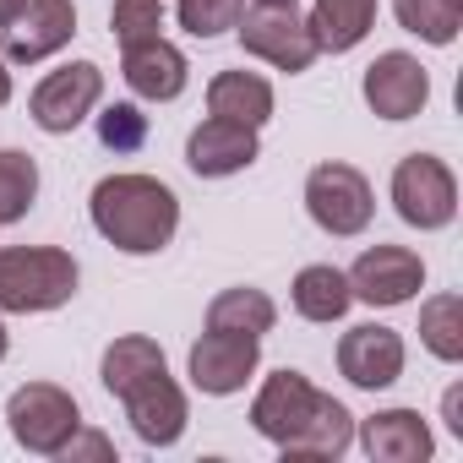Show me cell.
Wrapping results in <instances>:
<instances>
[{"mask_svg":"<svg viewBox=\"0 0 463 463\" xmlns=\"http://www.w3.org/2000/svg\"><path fill=\"white\" fill-rule=\"evenodd\" d=\"M6 425H12V436H17L23 452L55 458V452L77 436L82 409H77V398H71L66 387H55V382H23V387L6 398Z\"/></svg>","mask_w":463,"mask_h":463,"instance_id":"5","label":"cell"},{"mask_svg":"<svg viewBox=\"0 0 463 463\" xmlns=\"http://www.w3.org/2000/svg\"><path fill=\"white\" fill-rule=\"evenodd\" d=\"M39 202V164L23 147H0V229L23 223Z\"/></svg>","mask_w":463,"mask_h":463,"instance_id":"25","label":"cell"},{"mask_svg":"<svg viewBox=\"0 0 463 463\" xmlns=\"http://www.w3.org/2000/svg\"><path fill=\"white\" fill-rule=\"evenodd\" d=\"M360 93H365L371 115H382V120H414L425 109V99H430V71L409 50H387V55H376L365 66Z\"/></svg>","mask_w":463,"mask_h":463,"instance_id":"10","label":"cell"},{"mask_svg":"<svg viewBox=\"0 0 463 463\" xmlns=\"http://www.w3.org/2000/svg\"><path fill=\"white\" fill-rule=\"evenodd\" d=\"M120 77L137 99L147 104H175L191 82V61L158 33V39H142V44H126L120 50Z\"/></svg>","mask_w":463,"mask_h":463,"instance_id":"16","label":"cell"},{"mask_svg":"<svg viewBox=\"0 0 463 463\" xmlns=\"http://www.w3.org/2000/svg\"><path fill=\"white\" fill-rule=\"evenodd\" d=\"M235 33H241L246 55H257L273 71H289V77L311 71L317 55H322L317 33H311V23H306V12L295 6V0H246Z\"/></svg>","mask_w":463,"mask_h":463,"instance_id":"3","label":"cell"},{"mask_svg":"<svg viewBox=\"0 0 463 463\" xmlns=\"http://www.w3.org/2000/svg\"><path fill=\"white\" fill-rule=\"evenodd\" d=\"M306 23H311L322 55H349L365 44V33L376 23V0H317Z\"/></svg>","mask_w":463,"mask_h":463,"instance_id":"20","label":"cell"},{"mask_svg":"<svg viewBox=\"0 0 463 463\" xmlns=\"http://www.w3.org/2000/svg\"><path fill=\"white\" fill-rule=\"evenodd\" d=\"M12 104V61H6V50H0V109Z\"/></svg>","mask_w":463,"mask_h":463,"instance_id":"32","label":"cell"},{"mask_svg":"<svg viewBox=\"0 0 463 463\" xmlns=\"http://www.w3.org/2000/svg\"><path fill=\"white\" fill-rule=\"evenodd\" d=\"M153 371H169V360H164V349H158L153 338H142V333L115 338V344L104 349V365H99V376H104V387H109L115 398L131 392L137 382H147Z\"/></svg>","mask_w":463,"mask_h":463,"instance_id":"23","label":"cell"},{"mask_svg":"<svg viewBox=\"0 0 463 463\" xmlns=\"http://www.w3.org/2000/svg\"><path fill=\"white\" fill-rule=\"evenodd\" d=\"M257 365H262V338L218 333V327H207L191 344V354H185L191 387L207 392V398H235V392H246V382L257 376Z\"/></svg>","mask_w":463,"mask_h":463,"instance_id":"8","label":"cell"},{"mask_svg":"<svg viewBox=\"0 0 463 463\" xmlns=\"http://www.w3.org/2000/svg\"><path fill=\"white\" fill-rule=\"evenodd\" d=\"M12 12H17V0H0V23H6Z\"/></svg>","mask_w":463,"mask_h":463,"instance_id":"34","label":"cell"},{"mask_svg":"<svg viewBox=\"0 0 463 463\" xmlns=\"http://www.w3.org/2000/svg\"><path fill=\"white\" fill-rule=\"evenodd\" d=\"M420 344L441 360V365H458L463 360V295H430L420 306Z\"/></svg>","mask_w":463,"mask_h":463,"instance_id":"24","label":"cell"},{"mask_svg":"<svg viewBox=\"0 0 463 463\" xmlns=\"http://www.w3.org/2000/svg\"><path fill=\"white\" fill-rule=\"evenodd\" d=\"M403 360H409L403 338H398L392 327H382V322H360V327H349V333L338 338V371H344V382L360 387V392L392 387V382L403 376Z\"/></svg>","mask_w":463,"mask_h":463,"instance_id":"12","label":"cell"},{"mask_svg":"<svg viewBox=\"0 0 463 463\" xmlns=\"http://www.w3.org/2000/svg\"><path fill=\"white\" fill-rule=\"evenodd\" d=\"M273 322H279L273 295H268V289H251V284L223 289V295H213V306H207V327H218V333L268 338V333H273Z\"/></svg>","mask_w":463,"mask_h":463,"instance_id":"22","label":"cell"},{"mask_svg":"<svg viewBox=\"0 0 463 463\" xmlns=\"http://www.w3.org/2000/svg\"><path fill=\"white\" fill-rule=\"evenodd\" d=\"M392 12H398L403 33H414L425 44H452L463 28V6H452V0H392Z\"/></svg>","mask_w":463,"mask_h":463,"instance_id":"26","label":"cell"},{"mask_svg":"<svg viewBox=\"0 0 463 463\" xmlns=\"http://www.w3.org/2000/svg\"><path fill=\"white\" fill-rule=\"evenodd\" d=\"M93 120H99V142H104L109 153H137V147L147 142V115H142L137 104H109V109H99Z\"/></svg>","mask_w":463,"mask_h":463,"instance_id":"29","label":"cell"},{"mask_svg":"<svg viewBox=\"0 0 463 463\" xmlns=\"http://www.w3.org/2000/svg\"><path fill=\"white\" fill-rule=\"evenodd\" d=\"M55 458H66V463H77V458H115V447H109V436H99V430H82V425H77V436H71Z\"/></svg>","mask_w":463,"mask_h":463,"instance_id":"30","label":"cell"},{"mask_svg":"<svg viewBox=\"0 0 463 463\" xmlns=\"http://www.w3.org/2000/svg\"><path fill=\"white\" fill-rule=\"evenodd\" d=\"M99 99H104V71H99L93 61H71V66L50 71V77L33 88L28 115H33L39 131H50V137H71V131L99 109Z\"/></svg>","mask_w":463,"mask_h":463,"instance_id":"7","label":"cell"},{"mask_svg":"<svg viewBox=\"0 0 463 463\" xmlns=\"http://www.w3.org/2000/svg\"><path fill=\"white\" fill-rule=\"evenodd\" d=\"M257 153H262L257 126L223 120V115H207V120L185 137V164H191V175H202V180H229V175H241V169L257 164Z\"/></svg>","mask_w":463,"mask_h":463,"instance_id":"13","label":"cell"},{"mask_svg":"<svg viewBox=\"0 0 463 463\" xmlns=\"http://www.w3.org/2000/svg\"><path fill=\"white\" fill-rule=\"evenodd\" d=\"M447 425H452V436H463V387H447Z\"/></svg>","mask_w":463,"mask_h":463,"instance_id":"31","label":"cell"},{"mask_svg":"<svg viewBox=\"0 0 463 463\" xmlns=\"http://www.w3.org/2000/svg\"><path fill=\"white\" fill-rule=\"evenodd\" d=\"M306 213L311 223L322 229V235L333 241H354L371 229L376 218V196H371V180L354 169V164H317L306 175Z\"/></svg>","mask_w":463,"mask_h":463,"instance_id":"4","label":"cell"},{"mask_svg":"<svg viewBox=\"0 0 463 463\" xmlns=\"http://www.w3.org/2000/svg\"><path fill=\"white\" fill-rule=\"evenodd\" d=\"M6 349H12V333H6V317H0V360H6Z\"/></svg>","mask_w":463,"mask_h":463,"instance_id":"33","label":"cell"},{"mask_svg":"<svg viewBox=\"0 0 463 463\" xmlns=\"http://www.w3.org/2000/svg\"><path fill=\"white\" fill-rule=\"evenodd\" d=\"M93 229L126 257H158L180 229V196L158 175H109L88 196Z\"/></svg>","mask_w":463,"mask_h":463,"instance_id":"1","label":"cell"},{"mask_svg":"<svg viewBox=\"0 0 463 463\" xmlns=\"http://www.w3.org/2000/svg\"><path fill=\"white\" fill-rule=\"evenodd\" d=\"M344 279H349V295L365 306H403L425 289V262L409 246H371Z\"/></svg>","mask_w":463,"mask_h":463,"instance_id":"11","label":"cell"},{"mask_svg":"<svg viewBox=\"0 0 463 463\" xmlns=\"http://www.w3.org/2000/svg\"><path fill=\"white\" fill-rule=\"evenodd\" d=\"M246 12V0H175V17L191 39H218L241 23Z\"/></svg>","mask_w":463,"mask_h":463,"instance_id":"27","label":"cell"},{"mask_svg":"<svg viewBox=\"0 0 463 463\" xmlns=\"http://www.w3.org/2000/svg\"><path fill=\"white\" fill-rule=\"evenodd\" d=\"M317 403H322V392L311 387V376L284 365V371H273V376L257 387V398H251V430L268 436L273 447H284V441L317 414Z\"/></svg>","mask_w":463,"mask_h":463,"instance_id":"14","label":"cell"},{"mask_svg":"<svg viewBox=\"0 0 463 463\" xmlns=\"http://www.w3.org/2000/svg\"><path fill=\"white\" fill-rule=\"evenodd\" d=\"M109 28H115V44H142V39H158L164 33V0H115L109 12Z\"/></svg>","mask_w":463,"mask_h":463,"instance_id":"28","label":"cell"},{"mask_svg":"<svg viewBox=\"0 0 463 463\" xmlns=\"http://www.w3.org/2000/svg\"><path fill=\"white\" fill-rule=\"evenodd\" d=\"M392 207L409 229H447L458 218V175L436 153H409L392 169Z\"/></svg>","mask_w":463,"mask_h":463,"instance_id":"6","label":"cell"},{"mask_svg":"<svg viewBox=\"0 0 463 463\" xmlns=\"http://www.w3.org/2000/svg\"><path fill=\"white\" fill-rule=\"evenodd\" d=\"M82 284V268L61 246H0V317L61 311Z\"/></svg>","mask_w":463,"mask_h":463,"instance_id":"2","label":"cell"},{"mask_svg":"<svg viewBox=\"0 0 463 463\" xmlns=\"http://www.w3.org/2000/svg\"><path fill=\"white\" fill-rule=\"evenodd\" d=\"M349 441H354V414L338 403V398H327L322 392V403H317V414L279 447L284 458H317V463H327V458H344L349 452Z\"/></svg>","mask_w":463,"mask_h":463,"instance_id":"19","label":"cell"},{"mask_svg":"<svg viewBox=\"0 0 463 463\" xmlns=\"http://www.w3.org/2000/svg\"><path fill=\"white\" fill-rule=\"evenodd\" d=\"M120 403H126V420H131L137 441H147V447H175V441L185 436L191 409H185V392H180V382H175L169 371H153L147 382H137L131 392H120Z\"/></svg>","mask_w":463,"mask_h":463,"instance_id":"15","label":"cell"},{"mask_svg":"<svg viewBox=\"0 0 463 463\" xmlns=\"http://www.w3.org/2000/svg\"><path fill=\"white\" fill-rule=\"evenodd\" d=\"M289 300H295V311H300L306 322H317V327L338 322V317L354 306L349 279H344V268H333V262H311V268H300L295 284H289Z\"/></svg>","mask_w":463,"mask_h":463,"instance_id":"21","label":"cell"},{"mask_svg":"<svg viewBox=\"0 0 463 463\" xmlns=\"http://www.w3.org/2000/svg\"><path fill=\"white\" fill-rule=\"evenodd\" d=\"M360 447L371 463H425L436 452V436L420 409H382L360 425Z\"/></svg>","mask_w":463,"mask_h":463,"instance_id":"17","label":"cell"},{"mask_svg":"<svg viewBox=\"0 0 463 463\" xmlns=\"http://www.w3.org/2000/svg\"><path fill=\"white\" fill-rule=\"evenodd\" d=\"M207 115L241 120V126H268L273 120V82L257 71H218L207 82Z\"/></svg>","mask_w":463,"mask_h":463,"instance_id":"18","label":"cell"},{"mask_svg":"<svg viewBox=\"0 0 463 463\" xmlns=\"http://www.w3.org/2000/svg\"><path fill=\"white\" fill-rule=\"evenodd\" d=\"M0 33H6L0 50L12 66H39L77 39V6L71 0H17V12L0 23Z\"/></svg>","mask_w":463,"mask_h":463,"instance_id":"9","label":"cell"}]
</instances>
